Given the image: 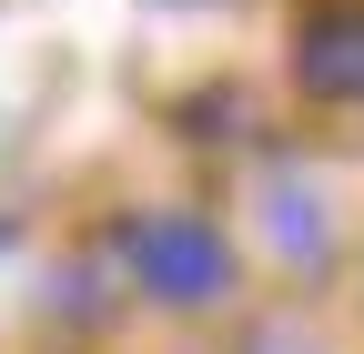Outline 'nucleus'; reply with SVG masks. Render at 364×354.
I'll return each instance as SVG.
<instances>
[{"mask_svg": "<svg viewBox=\"0 0 364 354\" xmlns=\"http://www.w3.org/2000/svg\"><path fill=\"white\" fill-rule=\"evenodd\" d=\"M122 263L142 274L162 304H213L233 284V253L203 213H142V223H122Z\"/></svg>", "mask_w": 364, "mask_h": 354, "instance_id": "obj_1", "label": "nucleus"}, {"mask_svg": "<svg viewBox=\"0 0 364 354\" xmlns=\"http://www.w3.org/2000/svg\"><path fill=\"white\" fill-rule=\"evenodd\" d=\"M294 81L314 102H364V0H334L294 31Z\"/></svg>", "mask_w": 364, "mask_h": 354, "instance_id": "obj_2", "label": "nucleus"}, {"mask_svg": "<svg viewBox=\"0 0 364 354\" xmlns=\"http://www.w3.org/2000/svg\"><path fill=\"white\" fill-rule=\"evenodd\" d=\"M263 233H273V253H284V263H324V243H334L314 183H273V193H263Z\"/></svg>", "mask_w": 364, "mask_h": 354, "instance_id": "obj_3", "label": "nucleus"}, {"mask_svg": "<svg viewBox=\"0 0 364 354\" xmlns=\"http://www.w3.org/2000/svg\"><path fill=\"white\" fill-rule=\"evenodd\" d=\"M253 354H304V344H284V334H263V344H253Z\"/></svg>", "mask_w": 364, "mask_h": 354, "instance_id": "obj_4", "label": "nucleus"}]
</instances>
